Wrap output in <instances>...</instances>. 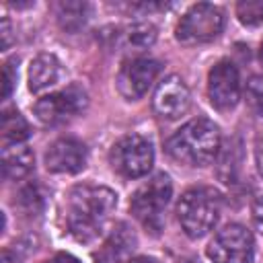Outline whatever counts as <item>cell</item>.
I'll return each mask as SVG.
<instances>
[{
  "label": "cell",
  "mask_w": 263,
  "mask_h": 263,
  "mask_svg": "<svg viewBox=\"0 0 263 263\" xmlns=\"http://www.w3.org/2000/svg\"><path fill=\"white\" fill-rule=\"evenodd\" d=\"M177 214L185 234L191 238H201L218 222L220 197L208 187H191L181 195Z\"/></svg>",
  "instance_id": "cell-3"
},
{
  "label": "cell",
  "mask_w": 263,
  "mask_h": 263,
  "mask_svg": "<svg viewBox=\"0 0 263 263\" xmlns=\"http://www.w3.org/2000/svg\"><path fill=\"white\" fill-rule=\"evenodd\" d=\"M55 14H58V23L64 31H78L84 27L86 18H88V4L86 2H60L55 6Z\"/></svg>",
  "instance_id": "cell-16"
},
{
  "label": "cell",
  "mask_w": 263,
  "mask_h": 263,
  "mask_svg": "<svg viewBox=\"0 0 263 263\" xmlns=\"http://www.w3.org/2000/svg\"><path fill=\"white\" fill-rule=\"evenodd\" d=\"M136 249V234L125 226L119 224L113 234L107 238L103 249L97 255V263H127L129 253Z\"/></svg>",
  "instance_id": "cell-14"
},
{
  "label": "cell",
  "mask_w": 263,
  "mask_h": 263,
  "mask_svg": "<svg viewBox=\"0 0 263 263\" xmlns=\"http://www.w3.org/2000/svg\"><path fill=\"white\" fill-rule=\"evenodd\" d=\"M208 95H210V103L222 113L236 107L240 99V80H238V70L234 68L232 62L222 60L210 70Z\"/></svg>",
  "instance_id": "cell-10"
},
{
  "label": "cell",
  "mask_w": 263,
  "mask_h": 263,
  "mask_svg": "<svg viewBox=\"0 0 263 263\" xmlns=\"http://www.w3.org/2000/svg\"><path fill=\"white\" fill-rule=\"evenodd\" d=\"M18 205L29 216H37L43 210V193L37 183H29L18 191Z\"/></svg>",
  "instance_id": "cell-20"
},
{
  "label": "cell",
  "mask_w": 263,
  "mask_h": 263,
  "mask_svg": "<svg viewBox=\"0 0 263 263\" xmlns=\"http://www.w3.org/2000/svg\"><path fill=\"white\" fill-rule=\"evenodd\" d=\"M10 23H8V18H2V49H8V45H10Z\"/></svg>",
  "instance_id": "cell-24"
},
{
  "label": "cell",
  "mask_w": 263,
  "mask_h": 263,
  "mask_svg": "<svg viewBox=\"0 0 263 263\" xmlns=\"http://www.w3.org/2000/svg\"><path fill=\"white\" fill-rule=\"evenodd\" d=\"M154 111L164 119H177L185 115L191 107V92L179 76H166L154 90L152 99Z\"/></svg>",
  "instance_id": "cell-11"
},
{
  "label": "cell",
  "mask_w": 263,
  "mask_h": 263,
  "mask_svg": "<svg viewBox=\"0 0 263 263\" xmlns=\"http://www.w3.org/2000/svg\"><path fill=\"white\" fill-rule=\"evenodd\" d=\"M2 146L23 144V140L29 138V123L18 111H4L2 115Z\"/></svg>",
  "instance_id": "cell-17"
},
{
  "label": "cell",
  "mask_w": 263,
  "mask_h": 263,
  "mask_svg": "<svg viewBox=\"0 0 263 263\" xmlns=\"http://www.w3.org/2000/svg\"><path fill=\"white\" fill-rule=\"evenodd\" d=\"M156 29L150 23H136L125 31V43L136 49H146L154 43Z\"/></svg>",
  "instance_id": "cell-18"
},
{
  "label": "cell",
  "mask_w": 263,
  "mask_h": 263,
  "mask_svg": "<svg viewBox=\"0 0 263 263\" xmlns=\"http://www.w3.org/2000/svg\"><path fill=\"white\" fill-rule=\"evenodd\" d=\"M29 90L31 92H41L51 88L53 84H58L60 76H62V68L60 62L53 53H39L31 60L29 64Z\"/></svg>",
  "instance_id": "cell-13"
},
{
  "label": "cell",
  "mask_w": 263,
  "mask_h": 263,
  "mask_svg": "<svg viewBox=\"0 0 263 263\" xmlns=\"http://www.w3.org/2000/svg\"><path fill=\"white\" fill-rule=\"evenodd\" d=\"M247 103L249 107L263 117V76H253L247 82V90H245Z\"/></svg>",
  "instance_id": "cell-21"
},
{
  "label": "cell",
  "mask_w": 263,
  "mask_h": 263,
  "mask_svg": "<svg viewBox=\"0 0 263 263\" xmlns=\"http://www.w3.org/2000/svg\"><path fill=\"white\" fill-rule=\"evenodd\" d=\"M45 166L49 173L74 175L86 166V148L74 138L55 140L45 152Z\"/></svg>",
  "instance_id": "cell-12"
},
{
  "label": "cell",
  "mask_w": 263,
  "mask_h": 263,
  "mask_svg": "<svg viewBox=\"0 0 263 263\" xmlns=\"http://www.w3.org/2000/svg\"><path fill=\"white\" fill-rule=\"evenodd\" d=\"M205 255L214 263H251L255 257L253 234L242 224H228L212 238Z\"/></svg>",
  "instance_id": "cell-7"
},
{
  "label": "cell",
  "mask_w": 263,
  "mask_h": 263,
  "mask_svg": "<svg viewBox=\"0 0 263 263\" xmlns=\"http://www.w3.org/2000/svg\"><path fill=\"white\" fill-rule=\"evenodd\" d=\"M253 222H255L257 230L263 232V195L257 197L253 203Z\"/></svg>",
  "instance_id": "cell-23"
},
{
  "label": "cell",
  "mask_w": 263,
  "mask_h": 263,
  "mask_svg": "<svg viewBox=\"0 0 263 263\" xmlns=\"http://www.w3.org/2000/svg\"><path fill=\"white\" fill-rule=\"evenodd\" d=\"M255 160H257V171H259V175L263 177V136H261V140L257 142V150H255Z\"/></svg>",
  "instance_id": "cell-26"
},
{
  "label": "cell",
  "mask_w": 263,
  "mask_h": 263,
  "mask_svg": "<svg viewBox=\"0 0 263 263\" xmlns=\"http://www.w3.org/2000/svg\"><path fill=\"white\" fill-rule=\"evenodd\" d=\"M117 205V195L103 185H76L68 195L66 224L80 242L95 240Z\"/></svg>",
  "instance_id": "cell-1"
},
{
  "label": "cell",
  "mask_w": 263,
  "mask_h": 263,
  "mask_svg": "<svg viewBox=\"0 0 263 263\" xmlns=\"http://www.w3.org/2000/svg\"><path fill=\"white\" fill-rule=\"evenodd\" d=\"M35 164L33 150L25 144H12L2 148V173L6 179L25 177Z\"/></svg>",
  "instance_id": "cell-15"
},
{
  "label": "cell",
  "mask_w": 263,
  "mask_h": 263,
  "mask_svg": "<svg viewBox=\"0 0 263 263\" xmlns=\"http://www.w3.org/2000/svg\"><path fill=\"white\" fill-rule=\"evenodd\" d=\"M109 160H111V166L121 177L138 179V177H144L152 168L154 150L146 138L132 134V136H123L121 140L113 144Z\"/></svg>",
  "instance_id": "cell-6"
},
{
  "label": "cell",
  "mask_w": 263,
  "mask_h": 263,
  "mask_svg": "<svg viewBox=\"0 0 263 263\" xmlns=\"http://www.w3.org/2000/svg\"><path fill=\"white\" fill-rule=\"evenodd\" d=\"M171 195H173L171 179L164 173H158L132 195L129 210L148 230L156 232L162 226V212L171 201Z\"/></svg>",
  "instance_id": "cell-4"
},
{
  "label": "cell",
  "mask_w": 263,
  "mask_h": 263,
  "mask_svg": "<svg viewBox=\"0 0 263 263\" xmlns=\"http://www.w3.org/2000/svg\"><path fill=\"white\" fill-rule=\"evenodd\" d=\"M220 150V132L214 121L205 117H195L181 125L168 142L166 152L173 160L187 166H205L210 164Z\"/></svg>",
  "instance_id": "cell-2"
},
{
  "label": "cell",
  "mask_w": 263,
  "mask_h": 263,
  "mask_svg": "<svg viewBox=\"0 0 263 263\" xmlns=\"http://www.w3.org/2000/svg\"><path fill=\"white\" fill-rule=\"evenodd\" d=\"M160 72V66L156 60L150 58H134L123 62L119 74H117V90L125 101H138L144 97L150 88V84L156 80Z\"/></svg>",
  "instance_id": "cell-9"
},
{
  "label": "cell",
  "mask_w": 263,
  "mask_h": 263,
  "mask_svg": "<svg viewBox=\"0 0 263 263\" xmlns=\"http://www.w3.org/2000/svg\"><path fill=\"white\" fill-rule=\"evenodd\" d=\"M47 263H80L74 255H70V253H58L55 257H51Z\"/></svg>",
  "instance_id": "cell-25"
},
{
  "label": "cell",
  "mask_w": 263,
  "mask_h": 263,
  "mask_svg": "<svg viewBox=\"0 0 263 263\" xmlns=\"http://www.w3.org/2000/svg\"><path fill=\"white\" fill-rule=\"evenodd\" d=\"M2 99H8L10 92H12V86H14V80H16V70H14V60H8L4 64V72H2Z\"/></svg>",
  "instance_id": "cell-22"
},
{
  "label": "cell",
  "mask_w": 263,
  "mask_h": 263,
  "mask_svg": "<svg viewBox=\"0 0 263 263\" xmlns=\"http://www.w3.org/2000/svg\"><path fill=\"white\" fill-rule=\"evenodd\" d=\"M84 107H86V92L80 86L72 84L66 90L41 97L35 103L33 111L41 123L58 125V123H64V121L72 119L74 115H78Z\"/></svg>",
  "instance_id": "cell-8"
},
{
  "label": "cell",
  "mask_w": 263,
  "mask_h": 263,
  "mask_svg": "<svg viewBox=\"0 0 263 263\" xmlns=\"http://www.w3.org/2000/svg\"><path fill=\"white\" fill-rule=\"evenodd\" d=\"M236 16L245 27H263V0H240Z\"/></svg>",
  "instance_id": "cell-19"
},
{
  "label": "cell",
  "mask_w": 263,
  "mask_h": 263,
  "mask_svg": "<svg viewBox=\"0 0 263 263\" xmlns=\"http://www.w3.org/2000/svg\"><path fill=\"white\" fill-rule=\"evenodd\" d=\"M224 27V12L208 2L193 4L179 21L175 37L183 45H197L216 39Z\"/></svg>",
  "instance_id": "cell-5"
},
{
  "label": "cell",
  "mask_w": 263,
  "mask_h": 263,
  "mask_svg": "<svg viewBox=\"0 0 263 263\" xmlns=\"http://www.w3.org/2000/svg\"><path fill=\"white\" fill-rule=\"evenodd\" d=\"M127 263H162L156 257H148V255H140V257H132Z\"/></svg>",
  "instance_id": "cell-27"
},
{
  "label": "cell",
  "mask_w": 263,
  "mask_h": 263,
  "mask_svg": "<svg viewBox=\"0 0 263 263\" xmlns=\"http://www.w3.org/2000/svg\"><path fill=\"white\" fill-rule=\"evenodd\" d=\"M259 62H261V66H263V41H261V47H259Z\"/></svg>",
  "instance_id": "cell-28"
}]
</instances>
